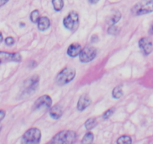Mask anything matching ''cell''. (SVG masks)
Here are the masks:
<instances>
[{"label":"cell","mask_w":153,"mask_h":144,"mask_svg":"<svg viewBox=\"0 0 153 144\" xmlns=\"http://www.w3.org/2000/svg\"><path fill=\"white\" fill-rule=\"evenodd\" d=\"M76 134L73 131L65 130L59 132L50 141L51 143H61L70 144L76 141Z\"/></svg>","instance_id":"cell-1"},{"label":"cell","mask_w":153,"mask_h":144,"mask_svg":"<svg viewBox=\"0 0 153 144\" xmlns=\"http://www.w3.org/2000/svg\"><path fill=\"white\" fill-rule=\"evenodd\" d=\"M131 12L134 16H140L153 12V0H141L132 7Z\"/></svg>","instance_id":"cell-2"},{"label":"cell","mask_w":153,"mask_h":144,"mask_svg":"<svg viewBox=\"0 0 153 144\" xmlns=\"http://www.w3.org/2000/svg\"><path fill=\"white\" fill-rule=\"evenodd\" d=\"M75 75H76V70L74 68L66 67L57 74L56 82L59 86H63L72 81L74 79Z\"/></svg>","instance_id":"cell-3"},{"label":"cell","mask_w":153,"mask_h":144,"mask_svg":"<svg viewBox=\"0 0 153 144\" xmlns=\"http://www.w3.org/2000/svg\"><path fill=\"white\" fill-rule=\"evenodd\" d=\"M42 138V132L37 128H32L25 132L22 137L21 143L24 144L39 143Z\"/></svg>","instance_id":"cell-4"},{"label":"cell","mask_w":153,"mask_h":144,"mask_svg":"<svg viewBox=\"0 0 153 144\" xmlns=\"http://www.w3.org/2000/svg\"><path fill=\"white\" fill-rule=\"evenodd\" d=\"M79 23V15L78 14L74 11H72L69 12V14L66 16L63 20V25L68 30L76 31L78 29Z\"/></svg>","instance_id":"cell-5"},{"label":"cell","mask_w":153,"mask_h":144,"mask_svg":"<svg viewBox=\"0 0 153 144\" xmlns=\"http://www.w3.org/2000/svg\"><path fill=\"white\" fill-rule=\"evenodd\" d=\"M97 50L93 47H86L82 49L80 55V60L81 62L87 63L92 61L96 57Z\"/></svg>","instance_id":"cell-6"},{"label":"cell","mask_w":153,"mask_h":144,"mask_svg":"<svg viewBox=\"0 0 153 144\" xmlns=\"http://www.w3.org/2000/svg\"><path fill=\"white\" fill-rule=\"evenodd\" d=\"M52 105V98L48 95H42V97L38 98L35 101L33 105V110L38 111V110H48L51 108Z\"/></svg>","instance_id":"cell-7"},{"label":"cell","mask_w":153,"mask_h":144,"mask_svg":"<svg viewBox=\"0 0 153 144\" xmlns=\"http://www.w3.org/2000/svg\"><path fill=\"white\" fill-rule=\"evenodd\" d=\"M22 60V56L19 53H9L0 51V64L10 62H20Z\"/></svg>","instance_id":"cell-8"},{"label":"cell","mask_w":153,"mask_h":144,"mask_svg":"<svg viewBox=\"0 0 153 144\" xmlns=\"http://www.w3.org/2000/svg\"><path fill=\"white\" fill-rule=\"evenodd\" d=\"M38 83H39V77L38 75H34L31 77L25 82V90L23 93L26 94V95H29L33 93L36 88L38 87Z\"/></svg>","instance_id":"cell-9"},{"label":"cell","mask_w":153,"mask_h":144,"mask_svg":"<svg viewBox=\"0 0 153 144\" xmlns=\"http://www.w3.org/2000/svg\"><path fill=\"white\" fill-rule=\"evenodd\" d=\"M139 48L144 55H149L153 50V45L149 38H142L139 41Z\"/></svg>","instance_id":"cell-10"},{"label":"cell","mask_w":153,"mask_h":144,"mask_svg":"<svg viewBox=\"0 0 153 144\" xmlns=\"http://www.w3.org/2000/svg\"><path fill=\"white\" fill-rule=\"evenodd\" d=\"M92 103V100L89 98V95H83L80 97L77 102V105H76V108L79 111H83L86 110L88 107Z\"/></svg>","instance_id":"cell-11"},{"label":"cell","mask_w":153,"mask_h":144,"mask_svg":"<svg viewBox=\"0 0 153 144\" xmlns=\"http://www.w3.org/2000/svg\"><path fill=\"white\" fill-rule=\"evenodd\" d=\"M81 50L82 48L80 44L74 43L71 44L68 48L67 54L71 57H76L80 55Z\"/></svg>","instance_id":"cell-12"},{"label":"cell","mask_w":153,"mask_h":144,"mask_svg":"<svg viewBox=\"0 0 153 144\" xmlns=\"http://www.w3.org/2000/svg\"><path fill=\"white\" fill-rule=\"evenodd\" d=\"M122 17V14L120 11L118 10H113L111 12V14L109 15L108 18L107 19V23L109 26L117 24L120 20Z\"/></svg>","instance_id":"cell-13"},{"label":"cell","mask_w":153,"mask_h":144,"mask_svg":"<svg viewBox=\"0 0 153 144\" xmlns=\"http://www.w3.org/2000/svg\"><path fill=\"white\" fill-rule=\"evenodd\" d=\"M63 110L62 107L59 104H56L50 109V116L51 118L54 120H59L62 116Z\"/></svg>","instance_id":"cell-14"},{"label":"cell","mask_w":153,"mask_h":144,"mask_svg":"<svg viewBox=\"0 0 153 144\" xmlns=\"http://www.w3.org/2000/svg\"><path fill=\"white\" fill-rule=\"evenodd\" d=\"M37 24H38V29L43 32V31L49 29L50 26H51V21H50V19L48 17H40Z\"/></svg>","instance_id":"cell-15"},{"label":"cell","mask_w":153,"mask_h":144,"mask_svg":"<svg viewBox=\"0 0 153 144\" xmlns=\"http://www.w3.org/2000/svg\"><path fill=\"white\" fill-rule=\"evenodd\" d=\"M97 125H98V122H97L96 119L92 117V118H89V120H86V122H85V127L88 131H90L96 127Z\"/></svg>","instance_id":"cell-16"},{"label":"cell","mask_w":153,"mask_h":144,"mask_svg":"<svg viewBox=\"0 0 153 144\" xmlns=\"http://www.w3.org/2000/svg\"><path fill=\"white\" fill-rule=\"evenodd\" d=\"M123 86H117L113 89V92H112V95L116 99H119V98H122L123 96V91L122 89Z\"/></svg>","instance_id":"cell-17"},{"label":"cell","mask_w":153,"mask_h":144,"mask_svg":"<svg viewBox=\"0 0 153 144\" xmlns=\"http://www.w3.org/2000/svg\"><path fill=\"white\" fill-rule=\"evenodd\" d=\"M52 4L55 11H60L64 7V0H52Z\"/></svg>","instance_id":"cell-18"},{"label":"cell","mask_w":153,"mask_h":144,"mask_svg":"<svg viewBox=\"0 0 153 144\" xmlns=\"http://www.w3.org/2000/svg\"><path fill=\"white\" fill-rule=\"evenodd\" d=\"M117 143L120 144H129L132 143V139L130 136H128V135H123V136L120 137L117 140Z\"/></svg>","instance_id":"cell-19"},{"label":"cell","mask_w":153,"mask_h":144,"mask_svg":"<svg viewBox=\"0 0 153 144\" xmlns=\"http://www.w3.org/2000/svg\"><path fill=\"white\" fill-rule=\"evenodd\" d=\"M94 140V134L92 132H87L82 140L83 143H92Z\"/></svg>","instance_id":"cell-20"},{"label":"cell","mask_w":153,"mask_h":144,"mask_svg":"<svg viewBox=\"0 0 153 144\" xmlns=\"http://www.w3.org/2000/svg\"><path fill=\"white\" fill-rule=\"evenodd\" d=\"M39 18H40V13H39L38 10H35V11L31 13L30 20L33 23H38Z\"/></svg>","instance_id":"cell-21"},{"label":"cell","mask_w":153,"mask_h":144,"mask_svg":"<svg viewBox=\"0 0 153 144\" xmlns=\"http://www.w3.org/2000/svg\"><path fill=\"white\" fill-rule=\"evenodd\" d=\"M107 32L110 35H117L120 33V28L118 26H115V25H112V26H110L108 30H107Z\"/></svg>","instance_id":"cell-22"},{"label":"cell","mask_w":153,"mask_h":144,"mask_svg":"<svg viewBox=\"0 0 153 144\" xmlns=\"http://www.w3.org/2000/svg\"><path fill=\"white\" fill-rule=\"evenodd\" d=\"M114 111H115L114 107H112V108H110L109 110H107V111H106V112H104V114H103V119H104V120H107V119H109L112 115H113Z\"/></svg>","instance_id":"cell-23"},{"label":"cell","mask_w":153,"mask_h":144,"mask_svg":"<svg viewBox=\"0 0 153 144\" xmlns=\"http://www.w3.org/2000/svg\"><path fill=\"white\" fill-rule=\"evenodd\" d=\"M5 42L8 46H12L14 44V42H15V41H14V38L13 37H8L5 39Z\"/></svg>","instance_id":"cell-24"},{"label":"cell","mask_w":153,"mask_h":144,"mask_svg":"<svg viewBox=\"0 0 153 144\" xmlns=\"http://www.w3.org/2000/svg\"><path fill=\"white\" fill-rule=\"evenodd\" d=\"M98 40L99 39H98V37L97 35H92V38H91V42H92V43H97Z\"/></svg>","instance_id":"cell-25"},{"label":"cell","mask_w":153,"mask_h":144,"mask_svg":"<svg viewBox=\"0 0 153 144\" xmlns=\"http://www.w3.org/2000/svg\"><path fill=\"white\" fill-rule=\"evenodd\" d=\"M5 117V112L3 110H0V122L2 121Z\"/></svg>","instance_id":"cell-26"},{"label":"cell","mask_w":153,"mask_h":144,"mask_svg":"<svg viewBox=\"0 0 153 144\" xmlns=\"http://www.w3.org/2000/svg\"><path fill=\"white\" fill-rule=\"evenodd\" d=\"M8 1L9 0H0V7L5 5L7 2H8Z\"/></svg>","instance_id":"cell-27"},{"label":"cell","mask_w":153,"mask_h":144,"mask_svg":"<svg viewBox=\"0 0 153 144\" xmlns=\"http://www.w3.org/2000/svg\"><path fill=\"white\" fill-rule=\"evenodd\" d=\"M149 35H153V23L152 24L151 27H150L149 30Z\"/></svg>","instance_id":"cell-28"},{"label":"cell","mask_w":153,"mask_h":144,"mask_svg":"<svg viewBox=\"0 0 153 144\" xmlns=\"http://www.w3.org/2000/svg\"><path fill=\"white\" fill-rule=\"evenodd\" d=\"M89 2L92 4H96L97 2H99V0H89Z\"/></svg>","instance_id":"cell-29"},{"label":"cell","mask_w":153,"mask_h":144,"mask_svg":"<svg viewBox=\"0 0 153 144\" xmlns=\"http://www.w3.org/2000/svg\"><path fill=\"white\" fill-rule=\"evenodd\" d=\"M3 41V36H2V32H0V42H2Z\"/></svg>","instance_id":"cell-30"},{"label":"cell","mask_w":153,"mask_h":144,"mask_svg":"<svg viewBox=\"0 0 153 144\" xmlns=\"http://www.w3.org/2000/svg\"><path fill=\"white\" fill-rule=\"evenodd\" d=\"M1 129H2V125H0V131H1Z\"/></svg>","instance_id":"cell-31"}]
</instances>
